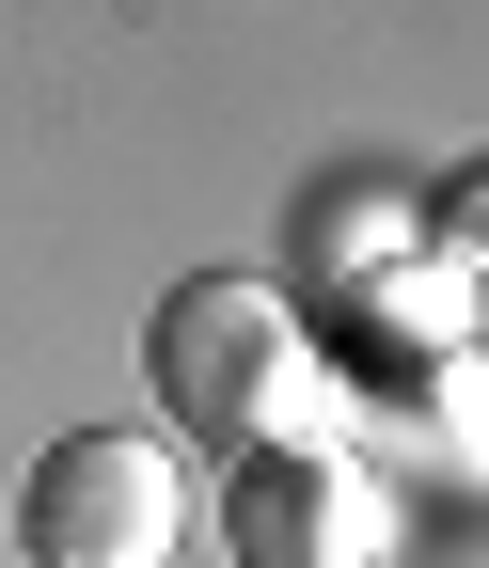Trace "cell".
Segmentation results:
<instances>
[{"instance_id": "cell-1", "label": "cell", "mask_w": 489, "mask_h": 568, "mask_svg": "<svg viewBox=\"0 0 489 568\" xmlns=\"http://www.w3.org/2000/svg\"><path fill=\"white\" fill-rule=\"evenodd\" d=\"M159 395L205 426V443L268 458V443L316 410V347H300V316L268 301L253 268H190L174 301H159Z\"/></svg>"}, {"instance_id": "cell-2", "label": "cell", "mask_w": 489, "mask_h": 568, "mask_svg": "<svg viewBox=\"0 0 489 568\" xmlns=\"http://www.w3.org/2000/svg\"><path fill=\"white\" fill-rule=\"evenodd\" d=\"M190 537V489L159 443H126V426H63L17 489V552L32 568H174Z\"/></svg>"}, {"instance_id": "cell-3", "label": "cell", "mask_w": 489, "mask_h": 568, "mask_svg": "<svg viewBox=\"0 0 489 568\" xmlns=\"http://www.w3.org/2000/svg\"><path fill=\"white\" fill-rule=\"evenodd\" d=\"M379 537H395L379 474L332 458V443H268L237 474V552L253 568H379Z\"/></svg>"}]
</instances>
